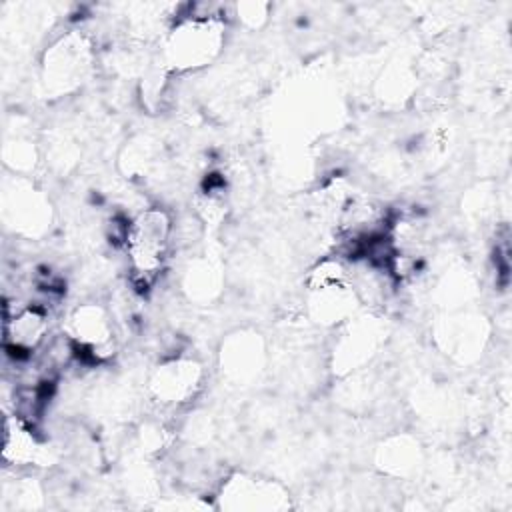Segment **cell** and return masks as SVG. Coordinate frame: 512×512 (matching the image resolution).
I'll use <instances>...</instances> for the list:
<instances>
[{"label": "cell", "instance_id": "3957f363", "mask_svg": "<svg viewBox=\"0 0 512 512\" xmlns=\"http://www.w3.org/2000/svg\"><path fill=\"white\" fill-rule=\"evenodd\" d=\"M50 304L42 300H10L4 298L2 340L6 358L14 364L30 362L50 342L52 314Z\"/></svg>", "mask_w": 512, "mask_h": 512}, {"label": "cell", "instance_id": "5b68a950", "mask_svg": "<svg viewBox=\"0 0 512 512\" xmlns=\"http://www.w3.org/2000/svg\"><path fill=\"white\" fill-rule=\"evenodd\" d=\"M92 66V48L84 34L70 30L58 36L42 56V84L56 96L78 88Z\"/></svg>", "mask_w": 512, "mask_h": 512}, {"label": "cell", "instance_id": "277c9868", "mask_svg": "<svg viewBox=\"0 0 512 512\" xmlns=\"http://www.w3.org/2000/svg\"><path fill=\"white\" fill-rule=\"evenodd\" d=\"M64 334L72 342L74 358L100 364L116 352V330L110 310L100 302H82L68 316Z\"/></svg>", "mask_w": 512, "mask_h": 512}, {"label": "cell", "instance_id": "8992f818", "mask_svg": "<svg viewBox=\"0 0 512 512\" xmlns=\"http://www.w3.org/2000/svg\"><path fill=\"white\" fill-rule=\"evenodd\" d=\"M202 382L204 368L198 360L174 356L152 372L150 392L162 406H180L196 398Z\"/></svg>", "mask_w": 512, "mask_h": 512}, {"label": "cell", "instance_id": "7a4b0ae2", "mask_svg": "<svg viewBox=\"0 0 512 512\" xmlns=\"http://www.w3.org/2000/svg\"><path fill=\"white\" fill-rule=\"evenodd\" d=\"M176 238L174 216L162 206L142 208L128 220L122 250L138 290H148L162 274Z\"/></svg>", "mask_w": 512, "mask_h": 512}, {"label": "cell", "instance_id": "52a82bcc", "mask_svg": "<svg viewBox=\"0 0 512 512\" xmlns=\"http://www.w3.org/2000/svg\"><path fill=\"white\" fill-rule=\"evenodd\" d=\"M286 492L266 478L236 474L222 484L220 498L222 508H248V510H266L286 506Z\"/></svg>", "mask_w": 512, "mask_h": 512}, {"label": "cell", "instance_id": "6da1fadb", "mask_svg": "<svg viewBox=\"0 0 512 512\" xmlns=\"http://www.w3.org/2000/svg\"><path fill=\"white\" fill-rule=\"evenodd\" d=\"M226 42V20L218 6L200 4L172 20L162 40V62L172 72H196L212 64Z\"/></svg>", "mask_w": 512, "mask_h": 512}, {"label": "cell", "instance_id": "ba28073f", "mask_svg": "<svg viewBox=\"0 0 512 512\" xmlns=\"http://www.w3.org/2000/svg\"><path fill=\"white\" fill-rule=\"evenodd\" d=\"M46 454L44 444L38 440L34 426L18 418L16 414L4 416V438H2V460L6 466L24 468L42 462Z\"/></svg>", "mask_w": 512, "mask_h": 512}]
</instances>
